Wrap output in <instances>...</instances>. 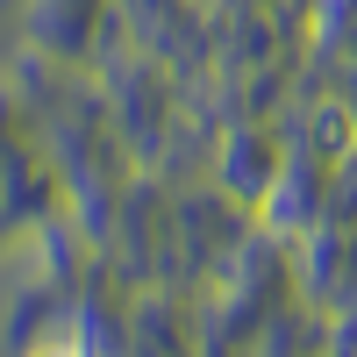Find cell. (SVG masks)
I'll use <instances>...</instances> for the list:
<instances>
[{"label":"cell","instance_id":"cell-1","mask_svg":"<svg viewBox=\"0 0 357 357\" xmlns=\"http://www.w3.org/2000/svg\"><path fill=\"white\" fill-rule=\"evenodd\" d=\"M314 151H321V158L350 151V114H343V107H321V114H314Z\"/></svg>","mask_w":357,"mask_h":357},{"label":"cell","instance_id":"cell-2","mask_svg":"<svg viewBox=\"0 0 357 357\" xmlns=\"http://www.w3.org/2000/svg\"><path fill=\"white\" fill-rule=\"evenodd\" d=\"M43 357H79V350H43Z\"/></svg>","mask_w":357,"mask_h":357}]
</instances>
